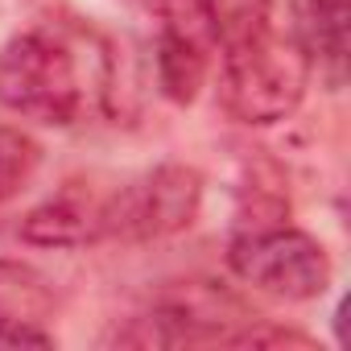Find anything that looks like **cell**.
Listing matches in <instances>:
<instances>
[{
	"label": "cell",
	"instance_id": "obj_3",
	"mask_svg": "<svg viewBox=\"0 0 351 351\" xmlns=\"http://www.w3.org/2000/svg\"><path fill=\"white\" fill-rule=\"evenodd\" d=\"M228 261L248 285H256L273 298H285V302L322 298L330 285V261H326L322 244L285 223L244 228L232 240Z\"/></svg>",
	"mask_w": 351,
	"mask_h": 351
},
{
	"label": "cell",
	"instance_id": "obj_10",
	"mask_svg": "<svg viewBox=\"0 0 351 351\" xmlns=\"http://www.w3.org/2000/svg\"><path fill=\"white\" fill-rule=\"evenodd\" d=\"M0 347H54V335L38 326V318L0 302Z\"/></svg>",
	"mask_w": 351,
	"mask_h": 351
},
{
	"label": "cell",
	"instance_id": "obj_4",
	"mask_svg": "<svg viewBox=\"0 0 351 351\" xmlns=\"http://www.w3.org/2000/svg\"><path fill=\"white\" fill-rule=\"evenodd\" d=\"M203 203V178L191 165H161L145 178L120 186L104 199V236L120 240H157L182 232Z\"/></svg>",
	"mask_w": 351,
	"mask_h": 351
},
{
	"label": "cell",
	"instance_id": "obj_2",
	"mask_svg": "<svg viewBox=\"0 0 351 351\" xmlns=\"http://www.w3.org/2000/svg\"><path fill=\"white\" fill-rule=\"evenodd\" d=\"M310 83V58L298 38H281L269 25L228 42L219 62V99L244 124H277L285 120Z\"/></svg>",
	"mask_w": 351,
	"mask_h": 351
},
{
	"label": "cell",
	"instance_id": "obj_8",
	"mask_svg": "<svg viewBox=\"0 0 351 351\" xmlns=\"http://www.w3.org/2000/svg\"><path fill=\"white\" fill-rule=\"evenodd\" d=\"M42 161V149L34 145V136H25L13 124H0V203L13 199Z\"/></svg>",
	"mask_w": 351,
	"mask_h": 351
},
{
	"label": "cell",
	"instance_id": "obj_7",
	"mask_svg": "<svg viewBox=\"0 0 351 351\" xmlns=\"http://www.w3.org/2000/svg\"><path fill=\"white\" fill-rule=\"evenodd\" d=\"M293 17H298L293 38L306 50L310 66L318 62L330 87H339L347 66V0H298Z\"/></svg>",
	"mask_w": 351,
	"mask_h": 351
},
{
	"label": "cell",
	"instance_id": "obj_1",
	"mask_svg": "<svg viewBox=\"0 0 351 351\" xmlns=\"http://www.w3.org/2000/svg\"><path fill=\"white\" fill-rule=\"evenodd\" d=\"M112 91L108 54L87 50L71 29H29L0 50V104L25 120L75 124Z\"/></svg>",
	"mask_w": 351,
	"mask_h": 351
},
{
	"label": "cell",
	"instance_id": "obj_6",
	"mask_svg": "<svg viewBox=\"0 0 351 351\" xmlns=\"http://www.w3.org/2000/svg\"><path fill=\"white\" fill-rule=\"evenodd\" d=\"M21 236L29 244H46V248H71V244L99 240L104 236V203L83 191H62L58 199H50L25 215Z\"/></svg>",
	"mask_w": 351,
	"mask_h": 351
},
{
	"label": "cell",
	"instance_id": "obj_11",
	"mask_svg": "<svg viewBox=\"0 0 351 351\" xmlns=\"http://www.w3.org/2000/svg\"><path fill=\"white\" fill-rule=\"evenodd\" d=\"M228 343H244V347H261V343H277V347H314V339H306L302 330H281V326H248V330H232Z\"/></svg>",
	"mask_w": 351,
	"mask_h": 351
},
{
	"label": "cell",
	"instance_id": "obj_5",
	"mask_svg": "<svg viewBox=\"0 0 351 351\" xmlns=\"http://www.w3.org/2000/svg\"><path fill=\"white\" fill-rule=\"evenodd\" d=\"M219 38L199 0H161V38H157V79L161 91L191 104L207 79Z\"/></svg>",
	"mask_w": 351,
	"mask_h": 351
},
{
	"label": "cell",
	"instance_id": "obj_9",
	"mask_svg": "<svg viewBox=\"0 0 351 351\" xmlns=\"http://www.w3.org/2000/svg\"><path fill=\"white\" fill-rule=\"evenodd\" d=\"M199 5L215 25L219 46L240 42V38L269 25V0H199Z\"/></svg>",
	"mask_w": 351,
	"mask_h": 351
}]
</instances>
